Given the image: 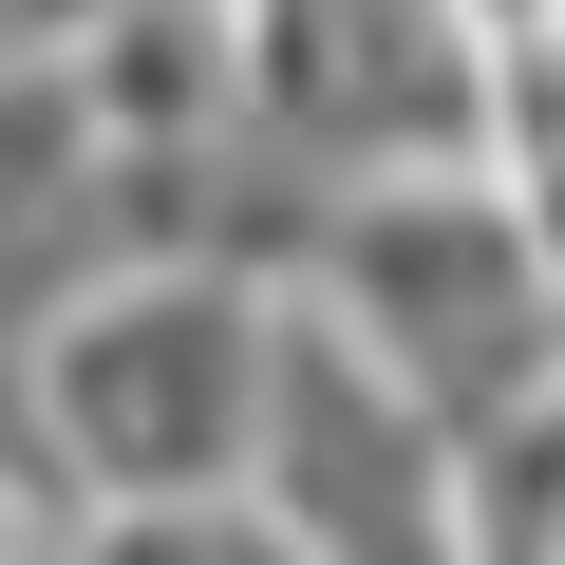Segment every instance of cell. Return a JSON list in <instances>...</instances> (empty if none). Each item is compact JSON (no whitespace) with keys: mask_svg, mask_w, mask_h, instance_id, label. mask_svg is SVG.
Segmentation results:
<instances>
[{"mask_svg":"<svg viewBox=\"0 0 565 565\" xmlns=\"http://www.w3.org/2000/svg\"><path fill=\"white\" fill-rule=\"evenodd\" d=\"M20 434H39L95 509L264 490V434H282V282L132 264V282H95V302H57V321L20 340Z\"/></svg>","mask_w":565,"mask_h":565,"instance_id":"obj_1","label":"cell"},{"mask_svg":"<svg viewBox=\"0 0 565 565\" xmlns=\"http://www.w3.org/2000/svg\"><path fill=\"white\" fill-rule=\"evenodd\" d=\"M302 302H340V321H359L452 434H490V415H527V396L565 377V245H546V207H527L509 170L359 189Z\"/></svg>","mask_w":565,"mask_h":565,"instance_id":"obj_2","label":"cell"},{"mask_svg":"<svg viewBox=\"0 0 565 565\" xmlns=\"http://www.w3.org/2000/svg\"><path fill=\"white\" fill-rule=\"evenodd\" d=\"M57 565H321V546L282 527L264 490H207V509H95Z\"/></svg>","mask_w":565,"mask_h":565,"instance_id":"obj_3","label":"cell"},{"mask_svg":"<svg viewBox=\"0 0 565 565\" xmlns=\"http://www.w3.org/2000/svg\"><path fill=\"white\" fill-rule=\"evenodd\" d=\"M471 20H490V39H565V0H471Z\"/></svg>","mask_w":565,"mask_h":565,"instance_id":"obj_4","label":"cell"}]
</instances>
